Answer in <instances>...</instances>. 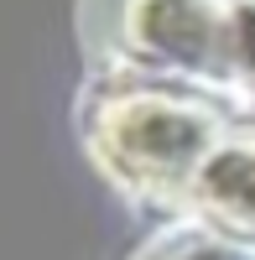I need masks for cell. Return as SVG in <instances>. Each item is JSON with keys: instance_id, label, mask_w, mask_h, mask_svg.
Segmentation results:
<instances>
[{"instance_id": "cell-1", "label": "cell", "mask_w": 255, "mask_h": 260, "mask_svg": "<svg viewBox=\"0 0 255 260\" xmlns=\"http://www.w3.org/2000/svg\"><path fill=\"white\" fill-rule=\"evenodd\" d=\"M235 110L182 83L104 78L78 94V146L120 198L156 208L162 219L187 213V192L203 156L229 130Z\"/></svg>"}, {"instance_id": "cell-2", "label": "cell", "mask_w": 255, "mask_h": 260, "mask_svg": "<svg viewBox=\"0 0 255 260\" xmlns=\"http://www.w3.org/2000/svg\"><path fill=\"white\" fill-rule=\"evenodd\" d=\"M73 31L104 78L182 83L229 104V0H78Z\"/></svg>"}, {"instance_id": "cell-3", "label": "cell", "mask_w": 255, "mask_h": 260, "mask_svg": "<svg viewBox=\"0 0 255 260\" xmlns=\"http://www.w3.org/2000/svg\"><path fill=\"white\" fill-rule=\"evenodd\" d=\"M187 213L255 240V115H235L214 141L187 192Z\"/></svg>"}, {"instance_id": "cell-4", "label": "cell", "mask_w": 255, "mask_h": 260, "mask_svg": "<svg viewBox=\"0 0 255 260\" xmlns=\"http://www.w3.org/2000/svg\"><path fill=\"white\" fill-rule=\"evenodd\" d=\"M131 260H255V240L229 234L198 213H172Z\"/></svg>"}, {"instance_id": "cell-5", "label": "cell", "mask_w": 255, "mask_h": 260, "mask_svg": "<svg viewBox=\"0 0 255 260\" xmlns=\"http://www.w3.org/2000/svg\"><path fill=\"white\" fill-rule=\"evenodd\" d=\"M229 110L255 115V0H229Z\"/></svg>"}]
</instances>
